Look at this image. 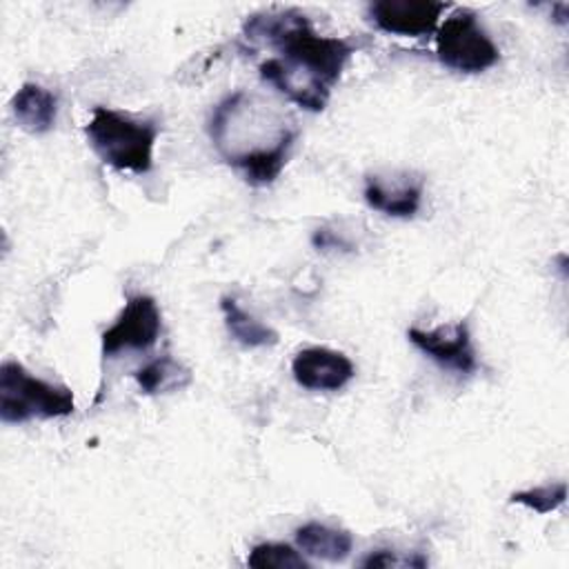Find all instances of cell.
<instances>
[{
    "instance_id": "obj_5",
    "label": "cell",
    "mask_w": 569,
    "mask_h": 569,
    "mask_svg": "<svg viewBox=\"0 0 569 569\" xmlns=\"http://www.w3.org/2000/svg\"><path fill=\"white\" fill-rule=\"evenodd\" d=\"M162 329L158 302L151 296H129L122 311L100 336L104 358H113L120 351H144L156 345Z\"/></svg>"
},
{
    "instance_id": "obj_13",
    "label": "cell",
    "mask_w": 569,
    "mask_h": 569,
    "mask_svg": "<svg viewBox=\"0 0 569 569\" xmlns=\"http://www.w3.org/2000/svg\"><path fill=\"white\" fill-rule=\"evenodd\" d=\"M138 387L153 396V393H167V391H176L182 389L191 382V369L184 367L180 360L171 358V356H160L151 362H147L144 367H140L133 373Z\"/></svg>"
},
{
    "instance_id": "obj_2",
    "label": "cell",
    "mask_w": 569,
    "mask_h": 569,
    "mask_svg": "<svg viewBox=\"0 0 569 569\" xmlns=\"http://www.w3.org/2000/svg\"><path fill=\"white\" fill-rule=\"evenodd\" d=\"M158 131L160 127L151 118L138 120L107 107H93L84 127L89 147L104 164L133 173L151 171Z\"/></svg>"
},
{
    "instance_id": "obj_14",
    "label": "cell",
    "mask_w": 569,
    "mask_h": 569,
    "mask_svg": "<svg viewBox=\"0 0 569 569\" xmlns=\"http://www.w3.org/2000/svg\"><path fill=\"white\" fill-rule=\"evenodd\" d=\"M247 565L253 569H309V562L291 545L260 542L249 551Z\"/></svg>"
},
{
    "instance_id": "obj_3",
    "label": "cell",
    "mask_w": 569,
    "mask_h": 569,
    "mask_svg": "<svg viewBox=\"0 0 569 569\" xmlns=\"http://www.w3.org/2000/svg\"><path fill=\"white\" fill-rule=\"evenodd\" d=\"M76 409L73 391L31 376L20 362L0 365V418L2 422H27L29 418H62Z\"/></svg>"
},
{
    "instance_id": "obj_10",
    "label": "cell",
    "mask_w": 569,
    "mask_h": 569,
    "mask_svg": "<svg viewBox=\"0 0 569 569\" xmlns=\"http://www.w3.org/2000/svg\"><path fill=\"white\" fill-rule=\"evenodd\" d=\"M11 113L27 133H47L58 116V96L38 82H24L11 98Z\"/></svg>"
},
{
    "instance_id": "obj_1",
    "label": "cell",
    "mask_w": 569,
    "mask_h": 569,
    "mask_svg": "<svg viewBox=\"0 0 569 569\" xmlns=\"http://www.w3.org/2000/svg\"><path fill=\"white\" fill-rule=\"evenodd\" d=\"M242 33L282 53L260 62V78L307 111L325 109L331 87L353 53L349 40L320 36L298 9L253 13L244 20Z\"/></svg>"
},
{
    "instance_id": "obj_12",
    "label": "cell",
    "mask_w": 569,
    "mask_h": 569,
    "mask_svg": "<svg viewBox=\"0 0 569 569\" xmlns=\"http://www.w3.org/2000/svg\"><path fill=\"white\" fill-rule=\"evenodd\" d=\"M220 309H222V316H224L227 331L242 347L256 349V347H273L278 342V333L269 325L260 322L256 316L244 311L238 305L236 298L222 296L220 298Z\"/></svg>"
},
{
    "instance_id": "obj_4",
    "label": "cell",
    "mask_w": 569,
    "mask_h": 569,
    "mask_svg": "<svg viewBox=\"0 0 569 569\" xmlns=\"http://www.w3.org/2000/svg\"><path fill=\"white\" fill-rule=\"evenodd\" d=\"M436 56L453 71L480 73L498 62L500 51L478 22V16L462 7L436 29Z\"/></svg>"
},
{
    "instance_id": "obj_15",
    "label": "cell",
    "mask_w": 569,
    "mask_h": 569,
    "mask_svg": "<svg viewBox=\"0 0 569 569\" xmlns=\"http://www.w3.org/2000/svg\"><path fill=\"white\" fill-rule=\"evenodd\" d=\"M511 502L525 505L529 509H533L536 513H551L558 507L565 505L567 500V485L565 482H551V485H540V487H531L525 491H513L509 496Z\"/></svg>"
},
{
    "instance_id": "obj_17",
    "label": "cell",
    "mask_w": 569,
    "mask_h": 569,
    "mask_svg": "<svg viewBox=\"0 0 569 569\" xmlns=\"http://www.w3.org/2000/svg\"><path fill=\"white\" fill-rule=\"evenodd\" d=\"M311 242H313V247H316V249H329V247H342V249H351V244H349V242H345L342 238L333 236V233H331V231H327V229H318V231L313 233Z\"/></svg>"
},
{
    "instance_id": "obj_6",
    "label": "cell",
    "mask_w": 569,
    "mask_h": 569,
    "mask_svg": "<svg viewBox=\"0 0 569 569\" xmlns=\"http://www.w3.org/2000/svg\"><path fill=\"white\" fill-rule=\"evenodd\" d=\"M407 338L416 349H420L425 356H429L433 362H438L445 369H451L458 373H471L478 369L471 333L465 320L456 325L436 327V329L411 327L407 331Z\"/></svg>"
},
{
    "instance_id": "obj_16",
    "label": "cell",
    "mask_w": 569,
    "mask_h": 569,
    "mask_svg": "<svg viewBox=\"0 0 569 569\" xmlns=\"http://www.w3.org/2000/svg\"><path fill=\"white\" fill-rule=\"evenodd\" d=\"M362 567L367 569H373V567H396V565H409V567H425L427 560L425 558H398L396 553H391L389 549H378V551H371L362 562Z\"/></svg>"
},
{
    "instance_id": "obj_7",
    "label": "cell",
    "mask_w": 569,
    "mask_h": 569,
    "mask_svg": "<svg viewBox=\"0 0 569 569\" xmlns=\"http://www.w3.org/2000/svg\"><path fill=\"white\" fill-rule=\"evenodd\" d=\"M449 4L438 0H378L371 2L369 20L385 33L422 38L438 29V20Z\"/></svg>"
},
{
    "instance_id": "obj_11",
    "label": "cell",
    "mask_w": 569,
    "mask_h": 569,
    "mask_svg": "<svg viewBox=\"0 0 569 569\" xmlns=\"http://www.w3.org/2000/svg\"><path fill=\"white\" fill-rule=\"evenodd\" d=\"M296 542L298 547L313 558L327 560V562H340L351 553L353 538L349 531L329 527L322 522H307L296 529Z\"/></svg>"
},
{
    "instance_id": "obj_9",
    "label": "cell",
    "mask_w": 569,
    "mask_h": 569,
    "mask_svg": "<svg viewBox=\"0 0 569 569\" xmlns=\"http://www.w3.org/2000/svg\"><path fill=\"white\" fill-rule=\"evenodd\" d=\"M291 373L305 389L338 391L356 376V367L340 351L327 347H305L293 356Z\"/></svg>"
},
{
    "instance_id": "obj_8",
    "label": "cell",
    "mask_w": 569,
    "mask_h": 569,
    "mask_svg": "<svg viewBox=\"0 0 569 569\" xmlns=\"http://www.w3.org/2000/svg\"><path fill=\"white\" fill-rule=\"evenodd\" d=\"M422 189L425 182L420 176H413L409 171L380 176L369 173L365 178V202L391 218H411L420 209L422 202Z\"/></svg>"
}]
</instances>
